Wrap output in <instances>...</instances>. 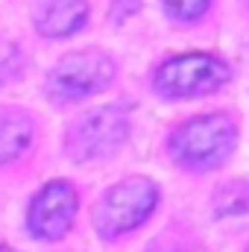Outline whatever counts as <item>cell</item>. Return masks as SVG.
Listing matches in <instances>:
<instances>
[{
    "instance_id": "obj_4",
    "label": "cell",
    "mask_w": 249,
    "mask_h": 252,
    "mask_svg": "<svg viewBox=\"0 0 249 252\" xmlns=\"http://www.w3.org/2000/svg\"><path fill=\"white\" fill-rule=\"evenodd\" d=\"M229 79V67L208 53H187L164 62L156 73V85L170 97H199Z\"/></svg>"
},
{
    "instance_id": "obj_6",
    "label": "cell",
    "mask_w": 249,
    "mask_h": 252,
    "mask_svg": "<svg viewBox=\"0 0 249 252\" xmlns=\"http://www.w3.org/2000/svg\"><path fill=\"white\" fill-rule=\"evenodd\" d=\"M76 217V190L67 182H50L38 190L30 205V229L38 238L56 241L70 229Z\"/></svg>"
},
{
    "instance_id": "obj_1",
    "label": "cell",
    "mask_w": 249,
    "mask_h": 252,
    "mask_svg": "<svg viewBox=\"0 0 249 252\" xmlns=\"http://www.w3.org/2000/svg\"><path fill=\"white\" fill-rule=\"evenodd\" d=\"M235 147V124L226 115H205L179 126L170 138L173 156L196 170L220 164Z\"/></svg>"
},
{
    "instance_id": "obj_3",
    "label": "cell",
    "mask_w": 249,
    "mask_h": 252,
    "mask_svg": "<svg viewBox=\"0 0 249 252\" xmlns=\"http://www.w3.org/2000/svg\"><path fill=\"white\" fill-rule=\"evenodd\" d=\"M115 76V64L109 56L97 53V50H82V53H70L56 64L47 76V94L56 103H70V100H82L100 88L109 85V79Z\"/></svg>"
},
{
    "instance_id": "obj_5",
    "label": "cell",
    "mask_w": 249,
    "mask_h": 252,
    "mask_svg": "<svg viewBox=\"0 0 249 252\" xmlns=\"http://www.w3.org/2000/svg\"><path fill=\"white\" fill-rule=\"evenodd\" d=\"M126 138V118L121 109H97L76 121L67 135V153L76 161L103 158L115 153Z\"/></svg>"
},
{
    "instance_id": "obj_9",
    "label": "cell",
    "mask_w": 249,
    "mask_h": 252,
    "mask_svg": "<svg viewBox=\"0 0 249 252\" xmlns=\"http://www.w3.org/2000/svg\"><path fill=\"white\" fill-rule=\"evenodd\" d=\"M208 3H211V0H164L167 12H170L173 18H179V21H193V18H199V15L208 9Z\"/></svg>"
},
{
    "instance_id": "obj_8",
    "label": "cell",
    "mask_w": 249,
    "mask_h": 252,
    "mask_svg": "<svg viewBox=\"0 0 249 252\" xmlns=\"http://www.w3.org/2000/svg\"><path fill=\"white\" fill-rule=\"evenodd\" d=\"M32 141V124L30 118L18 112H0V164L18 158Z\"/></svg>"
},
{
    "instance_id": "obj_10",
    "label": "cell",
    "mask_w": 249,
    "mask_h": 252,
    "mask_svg": "<svg viewBox=\"0 0 249 252\" xmlns=\"http://www.w3.org/2000/svg\"><path fill=\"white\" fill-rule=\"evenodd\" d=\"M0 252H12V250H6V247H0Z\"/></svg>"
},
{
    "instance_id": "obj_2",
    "label": "cell",
    "mask_w": 249,
    "mask_h": 252,
    "mask_svg": "<svg viewBox=\"0 0 249 252\" xmlns=\"http://www.w3.org/2000/svg\"><path fill=\"white\" fill-rule=\"evenodd\" d=\"M156 202H158V188L150 179H126L106 193V199L94 214V223L106 238L124 235L153 214Z\"/></svg>"
},
{
    "instance_id": "obj_7",
    "label": "cell",
    "mask_w": 249,
    "mask_h": 252,
    "mask_svg": "<svg viewBox=\"0 0 249 252\" xmlns=\"http://www.w3.org/2000/svg\"><path fill=\"white\" fill-rule=\"evenodd\" d=\"M88 18V3L85 0H50L41 15H38V30L50 38L76 32Z\"/></svg>"
}]
</instances>
